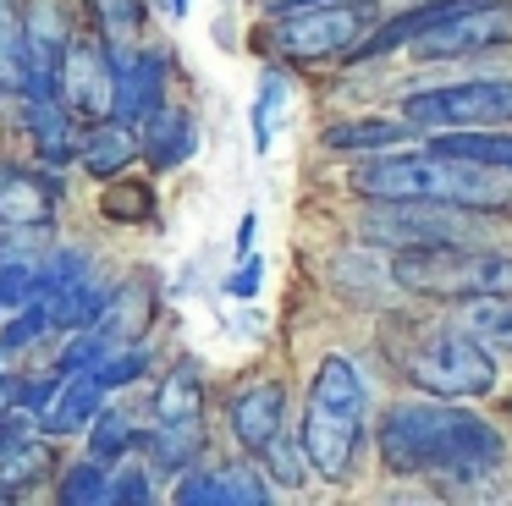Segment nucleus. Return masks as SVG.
<instances>
[{
	"label": "nucleus",
	"mask_w": 512,
	"mask_h": 506,
	"mask_svg": "<svg viewBox=\"0 0 512 506\" xmlns=\"http://www.w3.org/2000/svg\"><path fill=\"white\" fill-rule=\"evenodd\" d=\"M160 468L155 462H116L111 473V506H149L160 501Z\"/></svg>",
	"instance_id": "39"
},
{
	"label": "nucleus",
	"mask_w": 512,
	"mask_h": 506,
	"mask_svg": "<svg viewBox=\"0 0 512 506\" xmlns=\"http://www.w3.org/2000/svg\"><path fill=\"white\" fill-rule=\"evenodd\" d=\"M199 154V121L182 105H160L155 116H144V165L155 176L182 171Z\"/></svg>",
	"instance_id": "20"
},
{
	"label": "nucleus",
	"mask_w": 512,
	"mask_h": 506,
	"mask_svg": "<svg viewBox=\"0 0 512 506\" xmlns=\"http://www.w3.org/2000/svg\"><path fill=\"white\" fill-rule=\"evenodd\" d=\"M17 396H23V374H0V413L17 407Z\"/></svg>",
	"instance_id": "42"
},
{
	"label": "nucleus",
	"mask_w": 512,
	"mask_h": 506,
	"mask_svg": "<svg viewBox=\"0 0 512 506\" xmlns=\"http://www.w3.org/2000/svg\"><path fill=\"white\" fill-rule=\"evenodd\" d=\"M39 484H56V473H50V446L45 435L28 440L23 451H12V457H0V495L6 501H23V495H34Z\"/></svg>",
	"instance_id": "28"
},
{
	"label": "nucleus",
	"mask_w": 512,
	"mask_h": 506,
	"mask_svg": "<svg viewBox=\"0 0 512 506\" xmlns=\"http://www.w3.org/2000/svg\"><path fill=\"white\" fill-rule=\"evenodd\" d=\"M166 105V50L160 44H133L116 50V116L144 121Z\"/></svg>",
	"instance_id": "15"
},
{
	"label": "nucleus",
	"mask_w": 512,
	"mask_h": 506,
	"mask_svg": "<svg viewBox=\"0 0 512 506\" xmlns=\"http://www.w3.org/2000/svg\"><path fill=\"white\" fill-rule=\"evenodd\" d=\"M105 303H111V286H100L89 275V281H78L72 292H61V297H50V319H56V330H94L105 319Z\"/></svg>",
	"instance_id": "29"
},
{
	"label": "nucleus",
	"mask_w": 512,
	"mask_h": 506,
	"mask_svg": "<svg viewBox=\"0 0 512 506\" xmlns=\"http://www.w3.org/2000/svg\"><path fill=\"white\" fill-rule=\"evenodd\" d=\"M23 44H28V94H61V66H67L72 44V11L67 0H23Z\"/></svg>",
	"instance_id": "10"
},
{
	"label": "nucleus",
	"mask_w": 512,
	"mask_h": 506,
	"mask_svg": "<svg viewBox=\"0 0 512 506\" xmlns=\"http://www.w3.org/2000/svg\"><path fill=\"white\" fill-rule=\"evenodd\" d=\"M61 209V176L28 171V165H0V226L6 231H50Z\"/></svg>",
	"instance_id": "14"
},
{
	"label": "nucleus",
	"mask_w": 512,
	"mask_h": 506,
	"mask_svg": "<svg viewBox=\"0 0 512 506\" xmlns=\"http://www.w3.org/2000/svg\"><path fill=\"white\" fill-rule=\"evenodd\" d=\"M0 259H6V226H0Z\"/></svg>",
	"instance_id": "47"
},
{
	"label": "nucleus",
	"mask_w": 512,
	"mask_h": 506,
	"mask_svg": "<svg viewBox=\"0 0 512 506\" xmlns=\"http://www.w3.org/2000/svg\"><path fill=\"white\" fill-rule=\"evenodd\" d=\"M490 50H512V0H474L468 11L446 17L435 33L413 44L419 61H468Z\"/></svg>",
	"instance_id": "9"
},
{
	"label": "nucleus",
	"mask_w": 512,
	"mask_h": 506,
	"mask_svg": "<svg viewBox=\"0 0 512 506\" xmlns=\"http://www.w3.org/2000/svg\"><path fill=\"white\" fill-rule=\"evenodd\" d=\"M287 99H292L287 72H281V66H265V72H259V94H254V149H259V154H270L276 116L287 110Z\"/></svg>",
	"instance_id": "33"
},
{
	"label": "nucleus",
	"mask_w": 512,
	"mask_h": 506,
	"mask_svg": "<svg viewBox=\"0 0 512 506\" xmlns=\"http://www.w3.org/2000/svg\"><path fill=\"white\" fill-rule=\"evenodd\" d=\"M111 462H100V457H89L83 451L78 462H67V468L56 473V501L61 506H111Z\"/></svg>",
	"instance_id": "26"
},
{
	"label": "nucleus",
	"mask_w": 512,
	"mask_h": 506,
	"mask_svg": "<svg viewBox=\"0 0 512 506\" xmlns=\"http://www.w3.org/2000/svg\"><path fill=\"white\" fill-rule=\"evenodd\" d=\"M413 121L402 116H353V121H331V127L320 132V143L331 154H380V149H397V143L413 138Z\"/></svg>",
	"instance_id": "22"
},
{
	"label": "nucleus",
	"mask_w": 512,
	"mask_h": 506,
	"mask_svg": "<svg viewBox=\"0 0 512 506\" xmlns=\"http://www.w3.org/2000/svg\"><path fill=\"white\" fill-rule=\"evenodd\" d=\"M287 413H292V391L287 380L276 374H259V380L237 385L232 402H226V424H232V440L243 457H259L270 440L287 429Z\"/></svg>",
	"instance_id": "12"
},
{
	"label": "nucleus",
	"mask_w": 512,
	"mask_h": 506,
	"mask_svg": "<svg viewBox=\"0 0 512 506\" xmlns=\"http://www.w3.org/2000/svg\"><path fill=\"white\" fill-rule=\"evenodd\" d=\"M391 286L424 303H468V297H512V248L501 242H430L391 253Z\"/></svg>",
	"instance_id": "5"
},
{
	"label": "nucleus",
	"mask_w": 512,
	"mask_h": 506,
	"mask_svg": "<svg viewBox=\"0 0 512 506\" xmlns=\"http://www.w3.org/2000/svg\"><path fill=\"white\" fill-rule=\"evenodd\" d=\"M254 231H259V215H243V226H237V253L254 248Z\"/></svg>",
	"instance_id": "43"
},
{
	"label": "nucleus",
	"mask_w": 512,
	"mask_h": 506,
	"mask_svg": "<svg viewBox=\"0 0 512 506\" xmlns=\"http://www.w3.org/2000/svg\"><path fill=\"white\" fill-rule=\"evenodd\" d=\"M0 94H6V88H0Z\"/></svg>",
	"instance_id": "48"
},
{
	"label": "nucleus",
	"mask_w": 512,
	"mask_h": 506,
	"mask_svg": "<svg viewBox=\"0 0 512 506\" xmlns=\"http://www.w3.org/2000/svg\"><path fill=\"white\" fill-rule=\"evenodd\" d=\"M39 435H45V429H39V413H28L23 402L0 413V457H12V451H23L28 440H39Z\"/></svg>",
	"instance_id": "40"
},
{
	"label": "nucleus",
	"mask_w": 512,
	"mask_h": 506,
	"mask_svg": "<svg viewBox=\"0 0 512 506\" xmlns=\"http://www.w3.org/2000/svg\"><path fill=\"white\" fill-rule=\"evenodd\" d=\"M457 319H463L496 358H512V297H468V303H457Z\"/></svg>",
	"instance_id": "27"
},
{
	"label": "nucleus",
	"mask_w": 512,
	"mask_h": 506,
	"mask_svg": "<svg viewBox=\"0 0 512 506\" xmlns=\"http://www.w3.org/2000/svg\"><path fill=\"white\" fill-rule=\"evenodd\" d=\"M138 446L149 451V462H155L160 473H188L204 462V424L199 418H155V424L138 435Z\"/></svg>",
	"instance_id": "21"
},
{
	"label": "nucleus",
	"mask_w": 512,
	"mask_h": 506,
	"mask_svg": "<svg viewBox=\"0 0 512 506\" xmlns=\"http://www.w3.org/2000/svg\"><path fill=\"white\" fill-rule=\"evenodd\" d=\"M430 149L457 154V160H474V165H490V171H507V176H512V132L457 127V132H435Z\"/></svg>",
	"instance_id": "25"
},
{
	"label": "nucleus",
	"mask_w": 512,
	"mask_h": 506,
	"mask_svg": "<svg viewBox=\"0 0 512 506\" xmlns=\"http://www.w3.org/2000/svg\"><path fill=\"white\" fill-rule=\"evenodd\" d=\"M347 187L358 198H391V204H452L468 209V215H507L512 209V176L507 171H490V165L474 160H457V154L441 149H380V154H358V165L347 171Z\"/></svg>",
	"instance_id": "2"
},
{
	"label": "nucleus",
	"mask_w": 512,
	"mask_h": 506,
	"mask_svg": "<svg viewBox=\"0 0 512 506\" xmlns=\"http://www.w3.org/2000/svg\"><path fill=\"white\" fill-rule=\"evenodd\" d=\"M61 99L83 121L116 116V44L105 33H78L67 66H61Z\"/></svg>",
	"instance_id": "11"
},
{
	"label": "nucleus",
	"mask_w": 512,
	"mask_h": 506,
	"mask_svg": "<svg viewBox=\"0 0 512 506\" xmlns=\"http://www.w3.org/2000/svg\"><path fill=\"white\" fill-rule=\"evenodd\" d=\"M358 237L364 248H430V242H468L479 237L474 231V215L468 209H452V204H391V198H369V209L358 215Z\"/></svg>",
	"instance_id": "8"
},
{
	"label": "nucleus",
	"mask_w": 512,
	"mask_h": 506,
	"mask_svg": "<svg viewBox=\"0 0 512 506\" xmlns=\"http://www.w3.org/2000/svg\"><path fill=\"white\" fill-rule=\"evenodd\" d=\"M133 446H138V429H133V418H127L122 407H105V413L89 424V440H83V451L100 457V462H111V468L133 457Z\"/></svg>",
	"instance_id": "32"
},
{
	"label": "nucleus",
	"mask_w": 512,
	"mask_h": 506,
	"mask_svg": "<svg viewBox=\"0 0 512 506\" xmlns=\"http://www.w3.org/2000/svg\"><path fill=\"white\" fill-rule=\"evenodd\" d=\"M474 0H424V6H408L397 11V17L375 22V33H369L364 44H358L353 61H375V55H391V50H413V44L424 39V33H435L446 17H457V11H468Z\"/></svg>",
	"instance_id": "19"
},
{
	"label": "nucleus",
	"mask_w": 512,
	"mask_h": 506,
	"mask_svg": "<svg viewBox=\"0 0 512 506\" xmlns=\"http://www.w3.org/2000/svg\"><path fill=\"white\" fill-rule=\"evenodd\" d=\"M144 369H149V352H144V341H111V352H105V358L94 363L89 374L105 385V391H122V385L144 380Z\"/></svg>",
	"instance_id": "38"
},
{
	"label": "nucleus",
	"mask_w": 512,
	"mask_h": 506,
	"mask_svg": "<svg viewBox=\"0 0 512 506\" xmlns=\"http://www.w3.org/2000/svg\"><path fill=\"white\" fill-rule=\"evenodd\" d=\"M364 413H369V385L347 352H325L320 369L303 396L298 440L309 451V468L325 484H347L364 451Z\"/></svg>",
	"instance_id": "3"
},
{
	"label": "nucleus",
	"mask_w": 512,
	"mask_h": 506,
	"mask_svg": "<svg viewBox=\"0 0 512 506\" xmlns=\"http://www.w3.org/2000/svg\"><path fill=\"white\" fill-rule=\"evenodd\" d=\"M171 501L177 506H270V473H254L248 462H221V468H188L171 484Z\"/></svg>",
	"instance_id": "13"
},
{
	"label": "nucleus",
	"mask_w": 512,
	"mask_h": 506,
	"mask_svg": "<svg viewBox=\"0 0 512 506\" xmlns=\"http://www.w3.org/2000/svg\"><path fill=\"white\" fill-rule=\"evenodd\" d=\"M149 325H155V281L144 275H127L122 286H111V303H105L100 330L116 341H144Z\"/></svg>",
	"instance_id": "23"
},
{
	"label": "nucleus",
	"mask_w": 512,
	"mask_h": 506,
	"mask_svg": "<svg viewBox=\"0 0 512 506\" xmlns=\"http://www.w3.org/2000/svg\"><path fill=\"white\" fill-rule=\"evenodd\" d=\"M23 110H28V132H34L39 165H50V171H67V165L83 154V127H89V121H83L61 94H28Z\"/></svg>",
	"instance_id": "16"
},
{
	"label": "nucleus",
	"mask_w": 512,
	"mask_h": 506,
	"mask_svg": "<svg viewBox=\"0 0 512 506\" xmlns=\"http://www.w3.org/2000/svg\"><path fill=\"white\" fill-rule=\"evenodd\" d=\"M204 407V369L193 358H177L149 391V413L155 418H199Z\"/></svg>",
	"instance_id": "24"
},
{
	"label": "nucleus",
	"mask_w": 512,
	"mask_h": 506,
	"mask_svg": "<svg viewBox=\"0 0 512 506\" xmlns=\"http://www.w3.org/2000/svg\"><path fill=\"white\" fill-rule=\"evenodd\" d=\"M259 286H265V259L254 248L237 253V270L226 275V297H259Z\"/></svg>",
	"instance_id": "41"
},
{
	"label": "nucleus",
	"mask_w": 512,
	"mask_h": 506,
	"mask_svg": "<svg viewBox=\"0 0 512 506\" xmlns=\"http://www.w3.org/2000/svg\"><path fill=\"white\" fill-rule=\"evenodd\" d=\"M100 209L116 226H149V220H155V187H149L144 176H116V182H105Z\"/></svg>",
	"instance_id": "31"
},
{
	"label": "nucleus",
	"mask_w": 512,
	"mask_h": 506,
	"mask_svg": "<svg viewBox=\"0 0 512 506\" xmlns=\"http://www.w3.org/2000/svg\"><path fill=\"white\" fill-rule=\"evenodd\" d=\"M166 17H188V0H166Z\"/></svg>",
	"instance_id": "45"
},
{
	"label": "nucleus",
	"mask_w": 512,
	"mask_h": 506,
	"mask_svg": "<svg viewBox=\"0 0 512 506\" xmlns=\"http://www.w3.org/2000/svg\"><path fill=\"white\" fill-rule=\"evenodd\" d=\"M375 451H380V468L386 473L435 484L441 501H474V506L512 501L507 440L468 402L397 396V402L380 407Z\"/></svg>",
	"instance_id": "1"
},
{
	"label": "nucleus",
	"mask_w": 512,
	"mask_h": 506,
	"mask_svg": "<svg viewBox=\"0 0 512 506\" xmlns=\"http://www.w3.org/2000/svg\"><path fill=\"white\" fill-rule=\"evenodd\" d=\"M0 88L23 99L28 88V44H23V6L0 0Z\"/></svg>",
	"instance_id": "30"
},
{
	"label": "nucleus",
	"mask_w": 512,
	"mask_h": 506,
	"mask_svg": "<svg viewBox=\"0 0 512 506\" xmlns=\"http://www.w3.org/2000/svg\"><path fill=\"white\" fill-rule=\"evenodd\" d=\"M94 17H100V33L116 44V50H133V44H144V0H94Z\"/></svg>",
	"instance_id": "36"
},
{
	"label": "nucleus",
	"mask_w": 512,
	"mask_h": 506,
	"mask_svg": "<svg viewBox=\"0 0 512 506\" xmlns=\"http://www.w3.org/2000/svg\"><path fill=\"white\" fill-rule=\"evenodd\" d=\"M133 160H144V121L105 116V121H89V127H83L78 165L94 176V182H116Z\"/></svg>",
	"instance_id": "17"
},
{
	"label": "nucleus",
	"mask_w": 512,
	"mask_h": 506,
	"mask_svg": "<svg viewBox=\"0 0 512 506\" xmlns=\"http://www.w3.org/2000/svg\"><path fill=\"white\" fill-rule=\"evenodd\" d=\"M375 6L369 0H325V6L281 11V22L270 28V50L281 61L298 66H325V61H353L358 44L375 33Z\"/></svg>",
	"instance_id": "6"
},
{
	"label": "nucleus",
	"mask_w": 512,
	"mask_h": 506,
	"mask_svg": "<svg viewBox=\"0 0 512 506\" xmlns=\"http://www.w3.org/2000/svg\"><path fill=\"white\" fill-rule=\"evenodd\" d=\"M105 385L94 374H61L56 396L39 407V429L45 440H67V435H89V424L105 413Z\"/></svg>",
	"instance_id": "18"
},
{
	"label": "nucleus",
	"mask_w": 512,
	"mask_h": 506,
	"mask_svg": "<svg viewBox=\"0 0 512 506\" xmlns=\"http://www.w3.org/2000/svg\"><path fill=\"white\" fill-rule=\"evenodd\" d=\"M402 380L419 396H446V402H479L496 391L501 363L463 319H402V347L391 352Z\"/></svg>",
	"instance_id": "4"
},
{
	"label": "nucleus",
	"mask_w": 512,
	"mask_h": 506,
	"mask_svg": "<svg viewBox=\"0 0 512 506\" xmlns=\"http://www.w3.org/2000/svg\"><path fill=\"white\" fill-rule=\"evenodd\" d=\"M259 468L270 473V484H281V490H303V484H309V451H303V440L298 435H287V429H281L276 440H270L265 451H259Z\"/></svg>",
	"instance_id": "34"
},
{
	"label": "nucleus",
	"mask_w": 512,
	"mask_h": 506,
	"mask_svg": "<svg viewBox=\"0 0 512 506\" xmlns=\"http://www.w3.org/2000/svg\"><path fill=\"white\" fill-rule=\"evenodd\" d=\"M89 253L78 248V242H67V248H50L45 253V270H39V297H61V292H72L78 281H89Z\"/></svg>",
	"instance_id": "37"
},
{
	"label": "nucleus",
	"mask_w": 512,
	"mask_h": 506,
	"mask_svg": "<svg viewBox=\"0 0 512 506\" xmlns=\"http://www.w3.org/2000/svg\"><path fill=\"white\" fill-rule=\"evenodd\" d=\"M501 413H507V424H512V396H507V402H501Z\"/></svg>",
	"instance_id": "46"
},
{
	"label": "nucleus",
	"mask_w": 512,
	"mask_h": 506,
	"mask_svg": "<svg viewBox=\"0 0 512 506\" xmlns=\"http://www.w3.org/2000/svg\"><path fill=\"white\" fill-rule=\"evenodd\" d=\"M270 11H303V6H325V0H265Z\"/></svg>",
	"instance_id": "44"
},
{
	"label": "nucleus",
	"mask_w": 512,
	"mask_h": 506,
	"mask_svg": "<svg viewBox=\"0 0 512 506\" xmlns=\"http://www.w3.org/2000/svg\"><path fill=\"white\" fill-rule=\"evenodd\" d=\"M56 330V319H50V303L45 297H34V303H17L12 319L0 325V352H34L39 341Z\"/></svg>",
	"instance_id": "35"
},
{
	"label": "nucleus",
	"mask_w": 512,
	"mask_h": 506,
	"mask_svg": "<svg viewBox=\"0 0 512 506\" xmlns=\"http://www.w3.org/2000/svg\"><path fill=\"white\" fill-rule=\"evenodd\" d=\"M402 116L419 132L457 127H512V77H457V83L402 94Z\"/></svg>",
	"instance_id": "7"
}]
</instances>
